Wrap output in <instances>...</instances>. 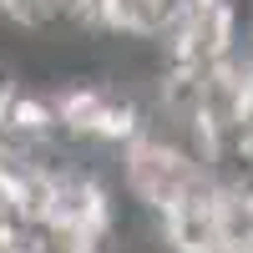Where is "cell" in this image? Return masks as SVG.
Here are the masks:
<instances>
[{"mask_svg":"<svg viewBox=\"0 0 253 253\" xmlns=\"http://www.w3.org/2000/svg\"><path fill=\"white\" fill-rule=\"evenodd\" d=\"M0 26L15 36H66V0H0Z\"/></svg>","mask_w":253,"mask_h":253,"instance_id":"obj_1","label":"cell"}]
</instances>
